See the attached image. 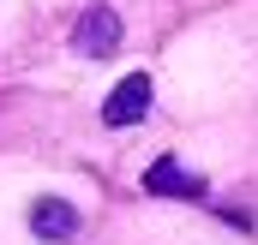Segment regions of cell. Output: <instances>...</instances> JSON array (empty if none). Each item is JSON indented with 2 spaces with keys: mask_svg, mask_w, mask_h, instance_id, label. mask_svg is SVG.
Here are the masks:
<instances>
[{
  "mask_svg": "<svg viewBox=\"0 0 258 245\" xmlns=\"http://www.w3.org/2000/svg\"><path fill=\"white\" fill-rule=\"evenodd\" d=\"M144 114H150V78L144 72H126L108 90V102H102V126H138Z\"/></svg>",
  "mask_w": 258,
  "mask_h": 245,
  "instance_id": "1",
  "label": "cell"
},
{
  "mask_svg": "<svg viewBox=\"0 0 258 245\" xmlns=\"http://www.w3.org/2000/svg\"><path fill=\"white\" fill-rule=\"evenodd\" d=\"M114 42H120V12H114V6H84V18H78V30H72V48L96 60V54H108Z\"/></svg>",
  "mask_w": 258,
  "mask_h": 245,
  "instance_id": "2",
  "label": "cell"
},
{
  "mask_svg": "<svg viewBox=\"0 0 258 245\" xmlns=\"http://www.w3.org/2000/svg\"><path fill=\"white\" fill-rule=\"evenodd\" d=\"M30 233L48 239V245L72 239V233H78V209H72L66 197H42V203H30Z\"/></svg>",
  "mask_w": 258,
  "mask_h": 245,
  "instance_id": "3",
  "label": "cell"
},
{
  "mask_svg": "<svg viewBox=\"0 0 258 245\" xmlns=\"http://www.w3.org/2000/svg\"><path fill=\"white\" fill-rule=\"evenodd\" d=\"M144 191H156V197H204V180H192V174H186L174 156H162V162H150Z\"/></svg>",
  "mask_w": 258,
  "mask_h": 245,
  "instance_id": "4",
  "label": "cell"
}]
</instances>
